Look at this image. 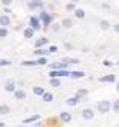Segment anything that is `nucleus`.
<instances>
[{
	"label": "nucleus",
	"mask_w": 119,
	"mask_h": 127,
	"mask_svg": "<svg viewBox=\"0 0 119 127\" xmlns=\"http://www.w3.org/2000/svg\"><path fill=\"white\" fill-rule=\"evenodd\" d=\"M18 127H24V126H18Z\"/></svg>",
	"instance_id": "42"
},
{
	"label": "nucleus",
	"mask_w": 119,
	"mask_h": 127,
	"mask_svg": "<svg viewBox=\"0 0 119 127\" xmlns=\"http://www.w3.org/2000/svg\"><path fill=\"white\" fill-rule=\"evenodd\" d=\"M67 10H68V11H73V10H76V8H75V3L73 2H71V3H67Z\"/></svg>",
	"instance_id": "31"
},
{
	"label": "nucleus",
	"mask_w": 119,
	"mask_h": 127,
	"mask_svg": "<svg viewBox=\"0 0 119 127\" xmlns=\"http://www.w3.org/2000/svg\"><path fill=\"white\" fill-rule=\"evenodd\" d=\"M103 65H105V67H111V65H113V62H110V61H103Z\"/></svg>",
	"instance_id": "34"
},
{
	"label": "nucleus",
	"mask_w": 119,
	"mask_h": 127,
	"mask_svg": "<svg viewBox=\"0 0 119 127\" xmlns=\"http://www.w3.org/2000/svg\"><path fill=\"white\" fill-rule=\"evenodd\" d=\"M78 102H79V98H78V97H70L68 100H67V103H68L70 106H75V105H76Z\"/></svg>",
	"instance_id": "22"
},
{
	"label": "nucleus",
	"mask_w": 119,
	"mask_h": 127,
	"mask_svg": "<svg viewBox=\"0 0 119 127\" xmlns=\"http://www.w3.org/2000/svg\"><path fill=\"white\" fill-rule=\"evenodd\" d=\"M38 18H40V21L43 22V26H51V22H53V14L46 13V11H41Z\"/></svg>",
	"instance_id": "1"
},
{
	"label": "nucleus",
	"mask_w": 119,
	"mask_h": 127,
	"mask_svg": "<svg viewBox=\"0 0 119 127\" xmlns=\"http://www.w3.org/2000/svg\"><path fill=\"white\" fill-rule=\"evenodd\" d=\"M21 65H24V67H35V65H38V64H37V61H22Z\"/></svg>",
	"instance_id": "19"
},
{
	"label": "nucleus",
	"mask_w": 119,
	"mask_h": 127,
	"mask_svg": "<svg viewBox=\"0 0 119 127\" xmlns=\"http://www.w3.org/2000/svg\"><path fill=\"white\" fill-rule=\"evenodd\" d=\"M53 29H54V32H59V30H60V26L56 24V26H53Z\"/></svg>",
	"instance_id": "36"
},
{
	"label": "nucleus",
	"mask_w": 119,
	"mask_h": 127,
	"mask_svg": "<svg viewBox=\"0 0 119 127\" xmlns=\"http://www.w3.org/2000/svg\"><path fill=\"white\" fill-rule=\"evenodd\" d=\"M57 51V46H49V53H56Z\"/></svg>",
	"instance_id": "35"
},
{
	"label": "nucleus",
	"mask_w": 119,
	"mask_h": 127,
	"mask_svg": "<svg viewBox=\"0 0 119 127\" xmlns=\"http://www.w3.org/2000/svg\"><path fill=\"white\" fill-rule=\"evenodd\" d=\"M60 119H62L63 122H70L71 121V114L67 113V111H63V113H60Z\"/></svg>",
	"instance_id": "14"
},
{
	"label": "nucleus",
	"mask_w": 119,
	"mask_h": 127,
	"mask_svg": "<svg viewBox=\"0 0 119 127\" xmlns=\"http://www.w3.org/2000/svg\"><path fill=\"white\" fill-rule=\"evenodd\" d=\"M43 6H45L43 0H32V2H29L30 10H43Z\"/></svg>",
	"instance_id": "4"
},
{
	"label": "nucleus",
	"mask_w": 119,
	"mask_h": 127,
	"mask_svg": "<svg viewBox=\"0 0 119 127\" xmlns=\"http://www.w3.org/2000/svg\"><path fill=\"white\" fill-rule=\"evenodd\" d=\"M10 61H6V59H0V65H10Z\"/></svg>",
	"instance_id": "32"
},
{
	"label": "nucleus",
	"mask_w": 119,
	"mask_h": 127,
	"mask_svg": "<svg viewBox=\"0 0 119 127\" xmlns=\"http://www.w3.org/2000/svg\"><path fill=\"white\" fill-rule=\"evenodd\" d=\"M0 127H5V124H3V122H0Z\"/></svg>",
	"instance_id": "38"
},
{
	"label": "nucleus",
	"mask_w": 119,
	"mask_h": 127,
	"mask_svg": "<svg viewBox=\"0 0 119 127\" xmlns=\"http://www.w3.org/2000/svg\"><path fill=\"white\" fill-rule=\"evenodd\" d=\"M35 54L41 57V56H48V54H51V53H49V49H45V48H37V51H35Z\"/></svg>",
	"instance_id": "13"
},
{
	"label": "nucleus",
	"mask_w": 119,
	"mask_h": 127,
	"mask_svg": "<svg viewBox=\"0 0 119 127\" xmlns=\"http://www.w3.org/2000/svg\"><path fill=\"white\" fill-rule=\"evenodd\" d=\"M81 76H84L83 71H70V78H81Z\"/></svg>",
	"instance_id": "23"
},
{
	"label": "nucleus",
	"mask_w": 119,
	"mask_h": 127,
	"mask_svg": "<svg viewBox=\"0 0 119 127\" xmlns=\"http://www.w3.org/2000/svg\"><path fill=\"white\" fill-rule=\"evenodd\" d=\"M5 91L6 92H14L16 91V83L13 81V79H10V81L5 84Z\"/></svg>",
	"instance_id": "9"
},
{
	"label": "nucleus",
	"mask_w": 119,
	"mask_h": 127,
	"mask_svg": "<svg viewBox=\"0 0 119 127\" xmlns=\"http://www.w3.org/2000/svg\"><path fill=\"white\" fill-rule=\"evenodd\" d=\"M100 81L102 83H114V81H116V76H114V75H106V76L100 78Z\"/></svg>",
	"instance_id": "10"
},
{
	"label": "nucleus",
	"mask_w": 119,
	"mask_h": 127,
	"mask_svg": "<svg viewBox=\"0 0 119 127\" xmlns=\"http://www.w3.org/2000/svg\"><path fill=\"white\" fill-rule=\"evenodd\" d=\"M100 27H102L103 30L110 29V22H108V21H102V22H100Z\"/></svg>",
	"instance_id": "29"
},
{
	"label": "nucleus",
	"mask_w": 119,
	"mask_h": 127,
	"mask_svg": "<svg viewBox=\"0 0 119 127\" xmlns=\"http://www.w3.org/2000/svg\"><path fill=\"white\" fill-rule=\"evenodd\" d=\"M43 97V102H53V98H54V95L51 94V92H45L41 95Z\"/></svg>",
	"instance_id": "18"
},
{
	"label": "nucleus",
	"mask_w": 119,
	"mask_h": 127,
	"mask_svg": "<svg viewBox=\"0 0 119 127\" xmlns=\"http://www.w3.org/2000/svg\"><path fill=\"white\" fill-rule=\"evenodd\" d=\"M81 116L86 119V121H90V119H94V110H90V108H84L83 110V113H81Z\"/></svg>",
	"instance_id": "6"
},
{
	"label": "nucleus",
	"mask_w": 119,
	"mask_h": 127,
	"mask_svg": "<svg viewBox=\"0 0 119 127\" xmlns=\"http://www.w3.org/2000/svg\"><path fill=\"white\" fill-rule=\"evenodd\" d=\"M110 110H111V103L108 100H100L98 102V111H100L102 114H106Z\"/></svg>",
	"instance_id": "2"
},
{
	"label": "nucleus",
	"mask_w": 119,
	"mask_h": 127,
	"mask_svg": "<svg viewBox=\"0 0 119 127\" xmlns=\"http://www.w3.org/2000/svg\"><path fill=\"white\" fill-rule=\"evenodd\" d=\"M60 26L63 27V29H70V27L73 26V21H71V19H68V18H67V19H63V21H62V24H60Z\"/></svg>",
	"instance_id": "15"
},
{
	"label": "nucleus",
	"mask_w": 119,
	"mask_h": 127,
	"mask_svg": "<svg viewBox=\"0 0 119 127\" xmlns=\"http://www.w3.org/2000/svg\"><path fill=\"white\" fill-rule=\"evenodd\" d=\"M11 24V19L8 14H2L0 16V27H8Z\"/></svg>",
	"instance_id": "7"
},
{
	"label": "nucleus",
	"mask_w": 119,
	"mask_h": 127,
	"mask_svg": "<svg viewBox=\"0 0 119 127\" xmlns=\"http://www.w3.org/2000/svg\"><path fill=\"white\" fill-rule=\"evenodd\" d=\"M35 127H41V124H37V126H35Z\"/></svg>",
	"instance_id": "40"
},
{
	"label": "nucleus",
	"mask_w": 119,
	"mask_h": 127,
	"mask_svg": "<svg viewBox=\"0 0 119 127\" xmlns=\"http://www.w3.org/2000/svg\"><path fill=\"white\" fill-rule=\"evenodd\" d=\"M86 94H87V91H86V89H79L78 92H76V97H78V98H83Z\"/></svg>",
	"instance_id": "27"
},
{
	"label": "nucleus",
	"mask_w": 119,
	"mask_h": 127,
	"mask_svg": "<svg viewBox=\"0 0 119 127\" xmlns=\"http://www.w3.org/2000/svg\"><path fill=\"white\" fill-rule=\"evenodd\" d=\"M14 97L16 98H18V100H24V98H26L27 97V94H26V91H22V89H16L14 91Z\"/></svg>",
	"instance_id": "8"
},
{
	"label": "nucleus",
	"mask_w": 119,
	"mask_h": 127,
	"mask_svg": "<svg viewBox=\"0 0 119 127\" xmlns=\"http://www.w3.org/2000/svg\"><path fill=\"white\" fill-rule=\"evenodd\" d=\"M11 2H13V0H2L3 6H8V5H11Z\"/></svg>",
	"instance_id": "33"
},
{
	"label": "nucleus",
	"mask_w": 119,
	"mask_h": 127,
	"mask_svg": "<svg viewBox=\"0 0 119 127\" xmlns=\"http://www.w3.org/2000/svg\"><path fill=\"white\" fill-rule=\"evenodd\" d=\"M45 45H48V38H45V37L38 38L37 41H35V48H41V46H45Z\"/></svg>",
	"instance_id": "11"
},
{
	"label": "nucleus",
	"mask_w": 119,
	"mask_h": 127,
	"mask_svg": "<svg viewBox=\"0 0 119 127\" xmlns=\"http://www.w3.org/2000/svg\"><path fill=\"white\" fill-rule=\"evenodd\" d=\"M114 30H116L118 33H119V24H118V26H114Z\"/></svg>",
	"instance_id": "37"
},
{
	"label": "nucleus",
	"mask_w": 119,
	"mask_h": 127,
	"mask_svg": "<svg viewBox=\"0 0 119 127\" xmlns=\"http://www.w3.org/2000/svg\"><path fill=\"white\" fill-rule=\"evenodd\" d=\"M10 113V106L8 105H0V116H5Z\"/></svg>",
	"instance_id": "16"
},
{
	"label": "nucleus",
	"mask_w": 119,
	"mask_h": 127,
	"mask_svg": "<svg viewBox=\"0 0 119 127\" xmlns=\"http://www.w3.org/2000/svg\"><path fill=\"white\" fill-rule=\"evenodd\" d=\"M63 62L70 65V64H78L79 61H78V59H70V57H65V59H63Z\"/></svg>",
	"instance_id": "26"
},
{
	"label": "nucleus",
	"mask_w": 119,
	"mask_h": 127,
	"mask_svg": "<svg viewBox=\"0 0 119 127\" xmlns=\"http://www.w3.org/2000/svg\"><path fill=\"white\" fill-rule=\"evenodd\" d=\"M35 33V30L32 29V27H27V29H24V38H32Z\"/></svg>",
	"instance_id": "12"
},
{
	"label": "nucleus",
	"mask_w": 119,
	"mask_h": 127,
	"mask_svg": "<svg viewBox=\"0 0 119 127\" xmlns=\"http://www.w3.org/2000/svg\"><path fill=\"white\" fill-rule=\"evenodd\" d=\"M37 64H38V65H46V64H48V59H46V56H41V57H40L38 61H37Z\"/></svg>",
	"instance_id": "25"
},
{
	"label": "nucleus",
	"mask_w": 119,
	"mask_h": 127,
	"mask_svg": "<svg viewBox=\"0 0 119 127\" xmlns=\"http://www.w3.org/2000/svg\"><path fill=\"white\" fill-rule=\"evenodd\" d=\"M38 119H40V114H33V116L27 118L24 122H26V124H29V122H35V121H38Z\"/></svg>",
	"instance_id": "21"
},
{
	"label": "nucleus",
	"mask_w": 119,
	"mask_h": 127,
	"mask_svg": "<svg viewBox=\"0 0 119 127\" xmlns=\"http://www.w3.org/2000/svg\"><path fill=\"white\" fill-rule=\"evenodd\" d=\"M8 37V29L6 27H0V38H6Z\"/></svg>",
	"instance_id": "24"
},
{
	"label": "nucleus",
	"mask_w": 119,
	"mask_h": 127,
	"mask_svg": "<svg viewBox=\"0 0 119 127\" xmlns=\"http://www.w3.org/2000/svg\"><path fill=\"white\" fill-rule=\"evenodd\" d=\"M118 91H119V84H118Z\"/></svg>",
	"instance_id": "41"
},
{
	"label": "nucleus",
	"mask_w": 119,
	"mask_h": 127,
	"mask_svg": "<svg viewBox=\"0 0 119 127\" xmlns=\"http://www.w3.org/2000/svg\"><path fill=\"white\" fill-rule=\"evenodd\" d=\"M49 76H53V78L70 76V71H67V70H51V71H49Z\"/></svg>",
	"instance_id": "3"
},
{
	"label": "nucleus",
	"mask_w": 119,
	"mask_h": 127,
	"mask_svg": "<svg viewBox=\"0 0 119 127\" xmlns=\"http://www.w3.org/2000/svg\"><path fill=\"white\" fill-rule=\"evenodd\" d=\"M111 108H113V111H114V113H118V114H119V100H118V102H114Z\"/></svg>",
	"instance_id": "30"
},
{
	"label": "nucleus",
	"mask_w": 119,
	"mask_h": 127,
	"mask_svg": "<svg viewBox=\"0 0 119 127\" xmlns=\"http://www.w3.org/2000/svg\"><path fill=\"white\" fill-rule=\"evenodd\" d=\"M51 86H54V87L60 86V81H59V78H53V79H51Z\"/></svg>",
	"instance_id": "28"
},
{
	"label": "nucleus",
	"mask_w": 119,
	"mask_h": 127,
	"mask_svg": "<svg viewBox=\"0 0 119 127\" xmlns=\"http://www.w3.org/2000/svg\"><path fill=\"white\" fill-rule=\"evenodd\" d=\"M71 2H73V3H76V2H79V0H71Z\"/></svg>",
	"instance_id": "39"
},
{
	"label": "nucleus",
	"mask_w": 119,
	"mask_h": 127,
	"mask_svg": "<svg viewBox=\"0 0 119 127\" xmlns=\"http://www.w3.org/2000/svg\"><path fill=\"white\" fill-rule=\"evenodd\" d=\"M75 16L79 18V19H83L86 16V13H84V10H81V8H76V10H75Z\"/></svg>",
	"instance_id": "20"
},
{
	"label": "nucleus",
	"mask_w": 119,
	"mask_h": 127,
	"mask_svg": "<svg viewBox=\"0 0 119 127\" xmlns=\"http://www.w3.org/2000/svg\"><path fill=\"white\" fill-rule=\"evenodd\" d=\"M33 94H35V95H40V97H41V95L45 94V89H43L41 86H35V87H33Z\"/></svg>",
	"instance_id": "17"
},
{
	"label": "nucleus",
	"mask_w": 119,
	"mask_h": 127,
	"mask_svg": "<svg viewBox=\"0 0 119 127\" xmlns=\"http://www.w3.org/2000/svg\"><path fill=\"white\" fill-rule=\"evenodd\" d=\"M30 27L33 30H40V27H41V21H40V18H37V16H30Z\"/></svg>",
	"instance_id": "5"
}]
</instances>
